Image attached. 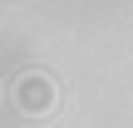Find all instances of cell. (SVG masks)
I'll use <instances>...</instances> for the list:
<instances>
[{
	"label": "cell",
	"mask_w": 133,
	"mask_h": 128,
	"mask_svg": "<svg viewBox=\"0 0 133 128\" xmlns=\"http://www.w3.org/2000/svg\"><path fill=\"white\" fill-rule=\"evenodd\" d=\"M15 104H20V113L44 118V113L54 109V84H49L44 74H25V79L15 84Z\"/></svg>",
	"instance_id": "6da1fadb"
}]
</instances>
